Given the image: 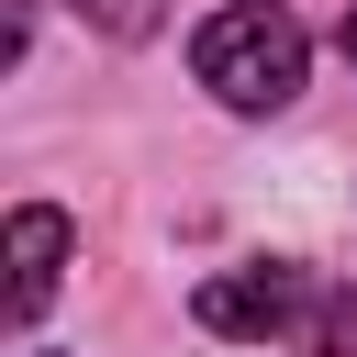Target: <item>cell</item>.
<instances>
[{
	"instance_id": "1",
	"label": "cell",
	"mask_w": 357,
	"mask_h": 357,
	"mask_svg": "<svg viewBox=\"0 0 357 357\" xmlns=\"http://www.w3.org/2000/svg\"><path fill=\"white\" fill-rule=\"evenodd\" d=\"M301 22L279 11V0H223L201 33H190V67H201V89L223 100V112H290V89H301Z\"/></svg>"
},
{
	"instance_id": "2",
	"label": "cell",
	"mask_w": 357,
	"mask_h": 357,
	"mask_svg": "<svg viewBox=\"0 0 357 357\" xmlns=\"http://www.w3.org/2000/svg\"><path fill=\"white\" fill-rule=\"evenodd\" d=\"M190 312H201V335H301V312H312V268H290V257H257V268H223V279H201L190 290Z\"/></svg>"
},
{
	"instance_id": "3",
	"label": "cell",
	"mask_w": 357,
	"mask_h": 357,
	"mask_svg": "<svg viewBox=\"0 0 357 357\" xmlns=\"http://www.w3.org/2000/svg\"><path fill=\"white\" fill-rule=\"evenodd\" d=\"M56 268H67V212L56 201H22L11 212V324H33L56 301Z\"/></svg>"
},
{
	"instance_id": "4",
	"label": "cell",
	"mask_w": 357,
	"mask_h": 357,
	"mask_svg": "<svg viewBox=\"0 0 357 357\" xmlns=\"http://www.w3.org/2000/svg\"><path fill=\"white\" fill-rule=\"evenodd\" d=\"M301 357H357V290H335V279H312V312H301V335H290Z\"/></svg>"
},
{
	"instance_id": "5",
	"label": "cell",
	"mask_w": 357,
	"mask_h": 357,
	"mask_svg": "<svg viewBox=\"0 0 357 357\" xmlns=\"http://www.w3.org/2000/svg\"><path fill=\"white\" fill-rule=\"evenodd\" d=\"M67 11H78V22H100L112 45H145V33H156V0H67Z\"/></svg>"
},
{
	"instance_id": "6",
	"label": "cell",
	"mask_w": 357,
	"mask_h": 357,
	"mask_svg": "<svg viewBox=\"0 0 357 357\" xmlns=\"http://www.w3.org/2000/svg\"><path fill=\"white\" fill-rule=\"evenodd\" d=\"M335 45H346V67H357V11H346V22H335Z\"/></svg>"
}]
</instances>
